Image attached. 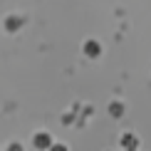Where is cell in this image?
Here are the masks:
<instances>
[{
  "label": "cell",
  "mask_w": 151,
  "mask_h": 151,
  "mask_svg": "<svg viewBox=\"0 0 151 151\" xmlns=\"http://www.w3.org/2000/svg\"><path fill=\"white\" fill-rule=\"evenodd\" d=\"M50 151H67V146H60V144H55V146L50 149Z\"/></svg>",
  "instance_id": "5"
},
{
  "label": "cell",
  "mask_w": 151,
  "mask_h": 151,
  "mask_svg": "<svg viewBox=\"0 0 151 151\" xmlns=\"http://www.w3.org/2000/svg\"><path fill=\"white\" fill-rule=\"evenodd\" d=\"M35 146L37 149H52L55 144H52V139H50V134H37L35 136Z\"/></svg>",
  "instance_id": "1"
},
{
  "label": "cell",
  "mask_w": 151,
  "mask_h": 151,
  "mask_svg": "<svg viewBox=\"0 0 151 151\" xmlns=\"http://www.w3.org/2000/svg\"><path fill=\"white\" fill-rule=\"evenodd\" d=\"M84 52L89 55V57H97V55L102 52V47H99V42H87V45H84Z\"/></svg>",
  "instance_id": "2"
},
{
  "label": "cell",
  "mask_w": 151,
  "mask_h": 151,
  "mask_svg": "<svg viewBox=\"0 0 151 151\" xmlns=\"http://www.w3.org/2000/svg\"><path fill=\"white\" fill-rule=\"evenodd\" d=\"M122 144H124V146H127L129 151H134V146H136V139H134V136H124V141H122Z\"/></svg>",
  "instance_id": "3"
},
{
  "label": "cell",
  "mask_w": 151,
  "mask_h": 151,
  "mask_svg": "<svg viewBox=\"0 0 151 151\" xmlns=\"http://www.w3.org/2000/svg\"><path fill=\"white\" fill-rule=\"evenodd\" d=\"M122 111H124V106H119V104H111V114H114V116H119Z\"/></svg>",
  "instance_id": "4"
},
{
  "label": "cell",
  "mask_w": 151,
  "mask_h": 151,
  "mask_svg": "<svg viewBox=\"0 0 151 151\" xmlns=\"http://www.w3.org/2000/svg\"><path fill=\"white\" fill-rule=\"evenodd\" d=\"M10 151H20V146H10Z\"/></svg>",
  "instance_id": "6"
}]
</instances>
